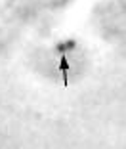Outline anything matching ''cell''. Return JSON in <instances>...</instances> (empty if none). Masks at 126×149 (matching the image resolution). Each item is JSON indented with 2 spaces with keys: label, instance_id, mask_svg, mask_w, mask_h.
I'll use <instances>...</instances> for the list:
<instances>
[{
  "label": "cell",
  "instance_id": "cell-1",
  "mask_svg": "<svg viewBox=\"0 0 126 149\" xmlns=\"http://www.w3.org/2000/svg\"><path fill=\"white\" fill-rule=\"evenodd\" d=\"M77 50V40L74 38H67V40H59V42L54 46V52L56 56H69L71 52Z\"/></svg>",
  "mask_w": 126,
  "mask_h": 149
}]
</instances>
